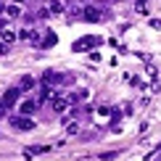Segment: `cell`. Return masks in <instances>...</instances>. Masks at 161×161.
Masks as SVG:
<instances>
[{"instance_id": "8", "label": "cell", "mask_w": 161, "mask_h": 161, "mask_svg": "<svg viewBox=\"0 0 161 161\" xmlns=\"http://www.w3.org/2000/svg\"><path fill=\"white\" fill-rule=\"evenodd\" d=\"M56 42H58V35H56V32H45V37L40 40V48H53Z\"/></svg>"}, {"instance_id": "11", "label": "cell", "mask_w": 161, "mask_h": 161, "mask_svg": "<svg viewBox=\"0 0 161 161\" xmlns=\"http://www.w3.org/2000/svg\"><path fill=\"white\" fill-rule=\"evenodd\" d=\"M0 37H3L5 45H11L13 40H16V32H11V29H0Z\"/></svg>"}, {"instance_id": "4", "label": "cell", "mask_w": 161, "mask_h": 161, "mask_svg": "<svg viewBox=\"0 0 161 161\" xmlns=\"http://www.w3.org/2000/svg\"><path fill=\"white\" fill-rule=\"evenodd\" d=\"M82 19L85 21H100L103 13H100V8H95V5H87V8H82Z\"/></svg>"}, {"instance_id": "25", "label": "cell", "mask_w": 161, "mask_h": 161, "mask_svg": "<svg viewBox=\"0 0 161 161\" xmlns=\"http://www.w3.org/2000/svg\"><path fill=\"white\" fill-rule=\"evenodd\" d=\"M143 3H145V0H140V5H143Z\"/></svg>"}, {"instance_id": "16", "label": "cell", "mask_w": 161, "mask_h": 161, "mask_svg": "<svg viewBox=\"0 0 161 161\" xmlns=\"http://www.w3.org/2000/svg\"><path fill=\"white\" fill-rule=\"evenodd\" d=\"M69 16H71V19H74V16H82V8H79V5H71V8H69Z\"/></svg>"}, {"instance_id": "21", "label": "cell", "mask_w": 161, "mask_h": 161, "mask_svg": "<svg viewBox=\"0 0 161 161\" xmlns=\"http://www.w3.org/2000/svg\"><path fill=\"white\" fill-rule=\"evenodd\" d=\"M5 114H8V106H5L3 100H0V116H5Z\"/></svg>"}, {"instance_id": "6", "label": "cell", "mask_w": 161, "mask_h": 161, "mask_svg": "<svg viewBox=\"0 0 161 161\" xmlns=\"http://www.w3.org/2000/svg\"><path fill=\"white\" fill-rule=\"evenodd\" d=\"M40 153H50V148H48V145H26V148H24V156L26 158H35V156H40Z\"/></svg>"}, {"instance_id": "22", "label": "cell", "mask_w": 161, "mask_h": 161, "mask_svg": "<svg viewBox=\"0 0 161 161\" xmlns=\"http://www.w3.org/2000/svg\"><path fill=\"white\" fill-rule=\"evenodd\" d=\"M5 53H8V45H5V42H0V56H5Z\"/></svg>"}, {"instance_id": "23", "label": "cell", "mask_w": 161, "mask_h": 161, "mask_svg": "<svg viewBox=\"0 0 161 161\" xmlns=\"http://www.w3.org/2000/svg\"><path fill=\"white\" fill-rule=\"evenodd\" d=\"M5 24H8V21H5V19H0V29H5Z\"/></svg>"}, {"instance_id": "10", "label": "cell", "mask_w": 161, "mask_h": 161, "mask_svg": "<svg viewBox=\"0 0 161 161\" xmlns=\"http://www.w3.org/2000/svg\"><path fill=\"white\" fill-rule=\"evenodd\" d=\"M5 16H8V19H19V16H21V8H19V5H5Z\"/></svg>"}, {"instance_id": "3", "label": "cell", "mask_w": 161, "mask_h": 161, "mask_svg": "<svg viewBox=\"0 0 161 161\" xmlns=\"http://www.w3.org/2000/svg\"><path fill=\"white\" fill-rule=\"evenodd\" d=\"M35 111H37V100L26 98V100H21V103H19V114H21V116H32Z\"/></svg>"}, {"instance_id": "5", "label": "cell", "mask_w": 161, "mask_h": 161, "mask_svg": "<svg viewBox=\"0 0 161 161\" xmlns=\"http://www.w3.org/2000/svg\"><path fill=\"white\" fill-rule=\"evenodd\" d=\"M50 108L56 111V114H64L66 108H69V100L61 98V95H53V98H50Z\"/></svg>"}, {"instance_id": "26", "label": "cell", "mask_w": 161, "mask_h": 161, "mask_svg": "<svg viewBox=\"0 0 161 161\" xmlns=\"http://www.w3.org/2000/svg\"><path fill=\"white\" fill-rule=\"evenodd\" d=\"M0 137H3V132H0Z\"/></svg>"}, {"instance_id": "7", "label": "cell", "mask_w": 161, "mask_h": 161, "mask_svg": "<svg viewBox=\"0 0 161 161\" xmlns=\"http://www.w3.org/2000/svg\"><path fill=\"white\" fill-rule=\"evenodd\" d=\"M19 92H21V90H19V87H11V90H5V95L0 98V100H3V103H5V106H8V108H11V106H13V103H16V100H19Z\"/></svg>"}, {"instance_id": "17", "label": "cell", "mask_w": 161, "mask_h": 161, "mask_svg": "<svg viewBox=\"0 0 161 161\" xmlns=\"http://www.w3.org/2000/svg\"><path fill=\"white\" fill-rule=\"evenodd\" d=\"M130 82H132V87H143V79H140V77H132Z\"/></svg>"}, {"instance_id": "2", "label": "cell", "mask_w": 161, "mask_h": 161, "mask_svg": "<svg viewBox=\"0 0 161 161\" xmlns=\"http://www.w3.org/2000/svg\"><path fill=\"white\" fill-rule=\"evenodd\" d=\"M11 127H16V130H21V132H32L37 124L32 122L29 116H13V119H11Z\"/></svg>"}, {"instance_id": "18", "label": "cell", "mask_w": 161, "mask_h": 161, "mask_svg": "<svg viewBox=\"0 0 161 161\" xmlns=\"http://www.w3.org/2000/svg\"><path fill=\"white\" fill-rule=\"evenodd\" d=\"M100 158H103V161H111V158H116V153H100Z\"/></svg>"}, {"instance_id": "20", "label": "cell", "mask_w": 161, "mask_h": 161, "mask_svg": "<svg viewBox=\"0 0 161 161\" xmlns=\"http://www.w3.org/2000/svg\"><path fill=\"white\" fill-rule=\"evenodd\" d=\"M151 26L153 29H161V19H151Z\"/></svg>"}, {"instance_id": "13", "label": "cell", "mask_w": 161, "mask_h": 161, "mask_svg": "<svg viewBox=\"0 0 161 161\" xmlns=\"http://www.w3.org/2000/svg\"><path fill=\"white\" fill-rule=\"evenodd\" d=\"M48 13H64V3H61V0H50Z\"/></svg>"}, {"instance_id": "14", "label": "cell", "mask_w": 161, "mask_h": 161, "mask_svg": "<svg viewBox=\"0 0 161 161\" xmlns=\"http://www.w3.org/2000/svg\"><path fill=\"white\" fill-rule=\"evenodd\" d=\"M66 132H69V135H77V132H79V124H77V122H69V119H66Z\"/></svg>"}, {"instance_id": "15", "label": "cell", "mask_w": 161, "mask_h": 161, "mask_svg": "<svg viewBox=\"0 0 161 161\" xmlns=\"http://www.w3.org/2000/svg\"><path fill=\"white\" fill-rule=\"evenodd\" d=\"M26 40H29L32 45H37V48H40V32H35V29H29V37H26Z\"/></svg>"}, {"instance_id": "24", "label": "cell", "mask_w": 161, "mask_h": 161, "mask_svg": "<svg viewBox=\"0 0 161 161\" xmlns=\"http://www.w3.org/2000/svg\"><path fill=\"white\" fill-rule=\"evenodd\" d=\"M16 3H26V0H16Z\"/></svg>"}, {"instance_id": "12", "label": "cell", "mask_w": 161, "mask_h": 161, "mask_svg": "<svg viewBox=\"0 0 161 161\" xmlns=\"http://www.w3.org/2000/svg\"><path fill=\"white\" fill-rule=\"evenodd\" d=\"M35 87V77H21V82H19V90H32Z\"/></svg>"}, {"instance_id": "1", "label": "cell", "mask_w": 161, "mask_h": 161, "mask_svg": "<svg viewBox=\"0 0 161 161\" xmlns=\"http://www.w3.org/2000/svg\"><path fill=\"white\" fill-rule=\"evenodd\" d=\"M98 45H103V37H98V35H87V37H79L77 42L71 45V50H74V53H85V50L98 48Z\"/></svg>"}, {"instance_id": "19", "label": "cell", "mask_w": 161, "mask_h": 161, "mask_svg": "<svg viewBox=\"0 0 161 161\" xmlns=\"http://www.w3.org/2000/svg\"><path fill=\"white\" fill-rule=\"evenodd\" d=\"M98 114H100V116H108V114H111V108H106V106H100V108H98Z\"/></svg>"}, {"instance_id": "9", "label": "cell", "mask_w": 161, "mask_h": 161, "mask_svg": "<svg viewBox=\"0 0 161 161\" xmlns=\"http://www.w3.org/2000/svg\"><path fill=\"white\" fill-rule=\"evenodd\" d=\"M87 95H90L87 90H77V92H71V95L66 98V100H69V106H74V103H82V100H85Z\"/></svg>"}]
</instances>
